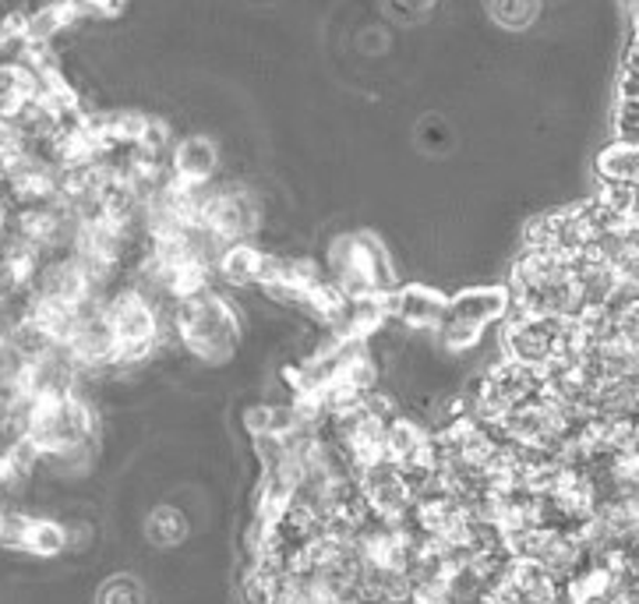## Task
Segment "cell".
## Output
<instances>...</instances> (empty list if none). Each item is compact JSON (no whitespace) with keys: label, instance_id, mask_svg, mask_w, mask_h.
Listing matches in <instances>:
<instances>
[{"label":"cell","instance_id":"obj_9","mask_svg":"<svg viewBox=\"0 0 639 604\" xmlns=\"http://www.w3.org/2000/svg\"><path fill=\"white\" fill-rule=\"evenodd\" d=\"M636 128H639L636 100H618V107H615V139L636 142Z\"/></svg>","mask_w":639,"mask_h":604},{"label":"cell","instance_id":"obj_1","mask_svg":"<svg viewBox=\"0 0 639 604\" xmlns=\"http://www.w3.org/2000/svg\"><path fill=\"white\" fill-rule=\"evenodd\" d=\"M173 329L181 346L202 361H226L237 346V308L220 290H199V294L178 298L173 308Z\"/></svg>","mask_w":639,"mask_h":604},{"label":"cell","instance_id":"obj_10","mask_svg":"<svg viewBox=\"0 0 639 604\" xmlns=\"http://www.w3.org/2000/svg\"><path fill=\"white\" fill-rule=\"evenodd\" d=\"M103 604H139V591H134L131 580H118V583H110V587H106Z\"/></svg>","mask_w":639,"mask_h":604},{"label":"cell","instance_id":"obj_3","mask_svg":"<svg viewBox=\"0 0 639 604\" xmlns=\"http://www.w3.org/2000/svg\"><path fill=\"white\" fill-rule=\"evenodd\" d=\"M509 304H513V294L506 286H474V290H463V294L449 298L442 322H459V325H470L484 333L491 322L506 319Z\"/></svg>","mask_w":639,"mask_h":604},{"label":"cell","instance_id":"obj_7","mask_svg":"<svg viewBox=\"0 0 639 604\" xmlns=\"http://www.w3.org/2000/svg\"><path fill=\"white\" fill-rule=\"evenodd\" d=\"M29 14L26 26V39L29 43H53L57 36H64L68 29H74V14L68 8V0H50V4H40Z\"/></svg>","mask_w":639,"mask_h":604},{"label":"cell","instance_id":"obj_4","mask_svg":"<svg viewBox=\"0 0 639 604\" xmlns=\"http://www.w3.org/2000/svg\"><path fill=\"white\" fill-rule=\"evenodd\" d=\"M216 167H220V152L205 134H191V139L170 149V173L181 184H205L216 178Z\"/></svg>","mask_w":639,"mask_h":604},{"label":"cell","instance_id":"obj_8","mask_svg":"<svg viewBox=\"0 0 639 604\" xmlns=\"http://www.w3.org/2000/svg\"><path fill=\"white\" fill-rule=\"evenodd\" d=\"M64 544H68V531L61 527V523L29 520L26 537H22V548H26V552L50 558V555H57V552H64Z\"/></svg>","mask_w":639,"mask_h":604},{"label":"cell","instance_id":"obj_6","mask_svg":"<svg viewBox=\"0 0 639 604\" xmlns=\"http://www.w3.org/2000/svg\"><path fill=\"white\" fill-rule=\"evenodd\" d=\"M597 178L600 184H636L639 178V149L636 142L615 139L597 155Z\"/></svg>","mask_w":639,"mask_h":604},{"label":"cell","instance_id":"obj_2","mask_svg":"<svg viewBox=\"0 0 639 604\" xmlns=\"http://www.w3.org/2000/svg\"><path fill=\"white\" fill-rule=\"evenodd\" d=\"M382 304H385V315L403 322L406 329H428V333H435L445 319V304H449V298L438 294L432 286L414 283L403 290L393 286L389 294H382Z\"/></svg>","mask_w":639,"mask_h":604},{"label":"cell","instance_id":"obj_5","mask_svg":"<svg viewBox=\"0 0 639 604\" xmlns=\"http://www.w3.org/2000/svg\"><path fill=\"white\" fill-rule=\"evenodd\" d=\"M212 272L230 283V286H258V272H262V251L251 244V241H234L226 244L220 251L216 265H212Z\"/></svg>","mask_w":639,"mask_h":604},{"label":"cell","instance_id":"obj_11","mask_svg":"<svg viewBox=\"0 0 639 604\" xmlns=\"http://www.w3.org/2000/svg\"><path fill=\"white\" fill-rule=\"evenodd\" d=\"M629 4H632V0H629Z\"/></svg>","mask_w":639,"mask_h":604}]
</instances>
